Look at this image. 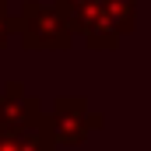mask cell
Listing matches in <instances>:
<instances>
[{
	"label": "cell",
	"mask_w": 151,
	"mask_h": 151,
	"mask_svg": "<svg viewBox=\"0 0 151 151\" xmlns=\"http://www.w3.org/2000/svg\"><path fill=\"white\" fill-rule=\"evenodd\" d=\"M18 35L25 49H70V25L53 4H35L28 0L18 14Z\"/></svg>",
	"instance_id": "6da1fadb"
},
{
	"label": "cell",
	"mask_w": 151,
	"mask_h": 151,
	"mask_svg": "<svg viewBox=\"0 0 151 151\" xmlns=\"http://www.w3.org/2000/svg\"><path fill=\"white\" fill-rule=\"evenodd\" d=\"M46 127L53 134V144H70L74 148V144H84L102 127V116L81 95H60L53 102V113H46Z\"/></svg>",
	"instance_id": "7a4b0ae2"
},
{
	"label": "cell",
	"mask_w": 151,
	"mask_h": 151,
	"mask_svg": "<svg viewBox=\"0 0 151 151\" xmlns=\"http://www.w3.org/2000/svg\"><path fill=\"white\" fill-rule=\"evenodd\" d=\"M39 116H42V106H39V99H32V95L25 91L21 81H11V84L0 91V130H7V127H25V123H32Z\"/></svg>",
	"instance_id": "3957f363"
},
{
	"label": "cell",
	"mask_w": 151,
	"mask_h": 151,
	"mask_svg": "<svg viewBox=\"0 0 151 151\" xmlns=\"http://www.w3.org/2000/svg\"><path fill=\"white\" fill-rule=\"evenodd\" d=\"M0 151H56L53 134L46 127V113L32 123H25V127L0 130Z\"/></svg>",
	"instance_id": "277c9868"
},
{
	"label": "cell",
	"mask_w": 151,
	"mask_h": 151,
	"mask_svg": "<svg viewBox=\"0 0 151 151\" xmlns=\"http://www.w3.org/2000/svg\"><path fill=\"white\" fill-rule=\"evenodd\" d=\"M102 11H106V21L116 35H130L134 32V21H137V0H102Z\"/></svg>",
	"instance_id": "5b68a950"
},
{
	"label": "cell",
	"mask_w": 151,
	"mask_h": 151,
	"mask_svg": "<svg viewBox=\"0 0 151 151\" xmlns=\"http://www.w3.org/2000/svg\"><path fill=\"white\" fill-rule=\"evenodd\" d=\"M91 4H99V0H53V7H56V11H60L63 18H67V25L74 21L81 11H88Z\"/></svg>",
	"instance_id": "8992f818"
},
{
	"label": "cell",
	"mask_w": 151,
	"mask_h": 151,
	"mask_svg": "<svg viewBox=\"0 0 151 151\" xmlns=\"http://www.w3.org/2000/svg\"><path fill=\"white\" fill-rule=\"evenodd\" d=\"M11 35H18V18L7 14V0H0V49L11 42Z\"/></svg>",
	"instance_id": "52a82bcc"
}]
</instances>
